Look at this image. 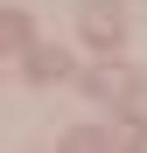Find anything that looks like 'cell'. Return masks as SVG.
Segmentation results:
<instances>
[{"label": "cell", "instance_id": "2", "mask_svg": "<svg viewBox=\"0 0 147 153\" xmlns=\"http://www.w3.org/2000/svg\"><path fill=\"white\" fill-rule=\"evenodd\" d=\"M21 56H28V76H35V84H49V76H70V56H63V49H49V42H28Z\"/></svg>", "mask_w": 147, "mask_h": 153}, {"label": "cell", "instance_id": "5", "mask_svg": "<svg viewBox=\"0 0 147 153\" xmlns=\"http://www.w3.org/2000/svg\"><path fill=\"white\" fill-rule=\"evenodd\" d=\"M126 111H147V76H140V84H126Z\"/></svg>", "mask_w": 147, "mask_h": 153}, {"label": "cell", "instance_id": "1", "mask_svg": "<svg viewBox=\"0 0 147 153\" xmlns=\"http://www.w3.org/2000/svg\"><path fill=\"white\" fill-rule=\"evenodd\" d=\"M84 42L91 49H119L126 42V7H119V0H84Z\"/></svg>", "mask_w": 147, "mask_h": 153}, {"label": "cell", "instance_id": "4", "mask_svg": "<svg viewBox=\"0 0 147 153\" xmlns=\"http://www.w3.org/2000/svg\"><path fill=\"white\" fill-rule=\"evenodd\" d=\"M63 146H112L105 125H77V132H63Z\"/></svg>", "mask_w": 147, "mask_h": 153}, {"label": "cell", "instance_id": "3", "mask_svg": "<svg viewBox=\"0 0 147 153\" xmlns=\"http://www.w3.org/2000/svg\"><path fill=\"white\" fill-rule=\"evenodd\" d=\"M84 84H91V97H126V84H133V76H126V70H91Z\"/></svg>", "mask_w": 147, "mask_h": 153}]
</instances>
